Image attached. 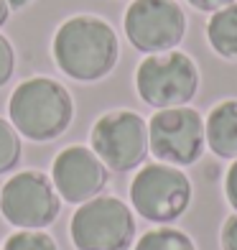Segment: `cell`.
Masks as SVG:
<instances>
[{
	"label": "cell",
	"instance_id": "1",
	"mask_svg": "<svg viewBox=\"0 0 237 250\" xmlns=\"http://www.w3.org/2000/svg\"><path fill=\"white\" fill-rule=\"evenodd\" d=\"M51 56L56 66L74 82H97L118 64V33L99 16H72L56 28Z\"/></svg>",
	"mask_w": 237,
	"mask_h": 250
},
{
	"label": "cell",
	"instance_id": "2",
	"mask_svg": "<svg viewBox=\"0 0 237 250\" xmlns=\"http://www.w3.org/2000/svg\"><path fill=\"white\" fill-rule=\"evenodd\" d=\"M10 125L28 141L49 143L72 125L74 100L61 82L51 77L23 79L8 100Z\"/></svg>",
	"mask_w": 237,
	"mask_h": 250
},
{
	"label": "cell",
	"instance_id": "3",
	"mask_svg": "<svg viewBox=\"0 0 237 250\" xmlns=\"http://www.w3.org/2000/svg\"><path fill=\"white\" fill-rule=\"evenodd\" d=\"M69 235L77 250H130L135 240V217L122 199L97 194L77 207Z\"/></svg>",
	"mask_w": 237,
	"mask_h": 250
},
{
	"label": "cell",
	"instance_id": "4",
	"mask_svg": "<svg viewBox=\"0 0 237 250\" xmlns=\"http://www.w3.org/2000/svg\"><path fill=\"white\" fill-rule=\"evenodd\" d=\"M135 89L145 105L156 110L181 107L199 89V69L184 51L151 54L135 69Z\"/></svg>",
	"mask_w": 237,
	"mask_h": 250
},
{
	"label": "cell",
	"instance_id": "5",
	"mask_svg": "<svg viewBox=\"0 0 237 250\" xmlns=\"http://www.w3.org/2000/svg\"><path fill=\"white\" fill-rule=\"evenodd\" d=\"M130 204L143 220L168 225L191 204V181L178 166L145 164L130 181Z\"/></svg>",
	"mask_w": 237,
	"mask_h": 250
},
{
	"label": "cell",
	"instance_id": "6",
	"mask_svg": "<svg viewBox=\"0 0 237 250\" xmlns=\"http://www.w3.org/2000/svg\"><path fill=\"white\" fill-rule=\"evenodd\" d=\"M61 209V197L56 194L51 176L36 168L13 174L0 189V214L18 230H43Z\"/></svg>",
	"mask_w": 237,
	"mask_h": 250
},
{
	"label": "cell",
	"instance_id": "7",
	"mask_svg": "<svg viewBox=\"0 0 237 250\" xmlns=\"http://www.w3.org/2000/svg\"><path fill=\"white\" fill-rule=\"evenodd\" d=\"M89 143L110 171H133L151 151L148 123L133 110H110L95 120Z\"/></svg>",
	"mask_w": 237,
	"mask_h": 250
},
{
	"label": "cell",
	"instance_id": "8",
	"mask_svg": "<svg viewBox=\"0 0 237 250\" xmlns=\"http://www.w3.org/2000/svg\"><path fill=\"white\" fill-rule=\"evenodd\" d=\"M207 146L204 118L186 105L158 110L148 123V148L161 164L191 166Z\"/></svg>",
	"mask_w": 237,
	"mask_h": 250
},
{
	"label": "cell",
	"instance_id": "9",
	"mask_svg": "<svg viewBox=\"0 0 237 250\" xmlns=\"http://www.w3.org/2000/svg\"><path fill=\"white\" fill-rule=\"evenodd\" d=\"M125 36L143 54L174 51L184 41L186 16L176 0H133L122 18Z\"/></svg>",
	"mask_w": 237,
	"mask_h": 250
},
{
	"label": "cell",
	"instance_id": "10",
	"mask_svg": "<svg viewBox=\"0 0 237 250\" xmlns=\"http://www.w3.org/2000/svg\"><path fill=\"white\" fill-rule=\"evenodd\" d=\"M110 179V168L87 146H66L51 164V184L64 202L84 204L97 197Z\"/></svg>",
	"mask_w": 237,
	"mask_h": 250
},
{
	"label": "cell",
	"instance_id": "11",
	"mask_svg": "<svg viewBox=\"0 0 237 250\" xmlns=\"http://www.w3.org/2000/svg\"><path fill=\"white\" fill-rule=\"evenodd\" d=\"M207 146L219 158H237V100L214 105L204 123Z\"/></svg>",
	"mask_w": 237,
	"mask_h": 250
},
{
	"label": "cell",
	"instance_id": "12",
	"mask_svg": "<svg viewBox=\"0 0 237 250\" xmlns=\"http://www.w3.org/2000/svg\"><path fill=\"white\" fill-rule=\"evenodd\" d=\"M207 39L209 46L217 51L222 59L237 62V3L217 10L207 23Z\"/></svg>",
	"mask_w": 237,
	"mask_h": 250
},
{
	"label": "cell",
	"instance_id": "13",
	"mask_svg": "<svg viewBox=\"0 0 237 250\" xmlns=\"http://www.w3.org/2000/svg\"><path fill=\"white\" fill-rule=\"evenodd\" d=\"M135 250H197L194 240L176 227H156L140 235Z\"/></svg>",
	"mask_w": 237,
	"mask_h": 250
},
{
	"label": "cell",
	"instance_id": "14",
	"mask_svg": "<svg viewBox=\"0 0 237 250\" xmlns=\"http://www.w3.org/2000/svg\"><path fill=\"white\" fill-rule=\"evenodd\" d=\"M20 151H23V146H20L18 130L10 125V120L0 118V174H8L18 166Z\"/></svg>",
	"mask_w": 237,
	"mask_h": 250
},
{
	"label": "cell",
	"instance_id": "15",
	"mask_svg": "<svg viewBox=\"0 0 237 250\" xmlns=\"http://www.w3.org/2000/svg\"><path fill=\"white\" fill-rule=\"evenodd\" d=\"M3 250H59L56 240L43 230H18L5 240Z\"/></svg>",
	"mask_w": 237,
	"mask_h": 250
},
{
	"label": "cell",
	"instance_id": "16",
	"mask_svg": "<svg viewBox=\"0 0 237 250\" xmlns=\"http://www.w3.org/2000/svg\"><path fill=\"white\" fill-rule=\"evenodd\" d=\"M16 69V51L10 46V41L0 33V87L8 84V79L13 77Z\"/></svg>",
	"mask_w": 237,
	"mask_h": 250
},
{
	"label": "cell",
	"instance_id": "17",
	"mask_svg": "<svg viewBox=\"0 0 237 250\" xmlns=\"http://www.w3.org/2000/svg\"><path fill=\"white\" fill-rule=\"evenodd\" d=\"M219 243H222V250H237V214L224 220Z\"/></svg>",
	"mask_w": 237,
	"mask_h": 250
},
{
	"label": "cell",
	"instance_id": "18",
	"mask_svg": "<svg viewBox=\"0 0 237 250\" xmlns=\"http://www.w3.org/2000/svg\"><path fill=\"white\" fill-rule=\"evenodd\" d=\"M224 194H227V202L237 209V158L232 161L227 176H224Z\"/></svg>",
	"mask_w": 237,
	"mask_h": 250
},
{
	"label": "cell",
	"instance_id": "19",
	"mask_svg": "<svg viewBox=\"0 0 237 250\" xmlns=\"http://www.w3.org/2000/svg\"><path fill=\"white\" fill-rule=\"evenodd\" d=\"M186 3L197 10H204V13H217V10L237 3V0H186Z\"/></svg>",
	"mask_w": 237,
	"mask_h": 250
},
{
	"label": "cell",
	"instance_id": "20",
	"mask_svg": "<svg viewBox=\"0 0 237 250\" xmlns=\"http://www.w3.org/2000/svg\"><path fill=\"white\" fill-rule=\"evenodd\" d=\"M8 18H10V5L8 0H0V26H5Z\"/></svg>",
	"mask_w": 237,
	"mask_h": 250
},
{
	"label": "cell",
	"instance_id": "21",
	"mask_svg": "<svg viewBox=\"0 0 237 250\" xmlns=\"http://www.w3.org/2000/svg\"><path fill=\"white\" fill-rule=\"evenodd\" d=\"M33 0H8V5H10V10H23L26 5H31Z\"/></svg>",
	"mask_w": 237,
	"mask_h": 250
},
{
	"label": "cell",
	"instance_id": "22",
	"mask_svg": "<svg viewBox=\"0 0 237 250\" xmlns=\"http://www.w3.org/2000/svg\"><path fill=\"white\" fill-rule=\"evenodd\" d=\"M0 250H3V248H0Z\"/></svg>",
	"mask_w": 237,
	"mask_h": 250
}]
</instances>
